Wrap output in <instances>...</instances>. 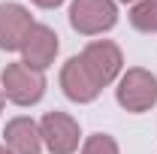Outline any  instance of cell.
I'll return each instance as SVG.
<instances>
[{"label": "cell", "mask_w": 157, "mask_h": 154, "mask_svg": "<svg viewBox=\"0 0 157 154\" xmlns=\"http://www.w3.org/2000/svg\"><path fill=\"white\" fill-rule=\"evenodd\" d=\"M0 85H3L0 88L3 97L18 103V106H33L45 94V76L33 67H27L24 60L21 64H6L3 76H0Z\"/></svg>", "instance_id": "6da1fadb"}, {"label": "cell", "mask_w": 157, "mask_h": 154, "mask_svg": "<svg viewBox=\"0 0 157 154\" xmlns=\"http://www.w3.org/2000/svg\"><path fill=\"white\" fill-rule=\"evenodd\" d=\"M82 60V67L88 70V76L97 82L100 88H106V85H112L121 73V67H124V58H121V48H118L115 42H109V39H97V42H88L85 45V52L78 55Z\"/></svg>", "instance_id": "7a4b0ae2"}, {"label": "cell", "mask_w": 157, "mask_h": 154, "mask_svg": "<svg viewBox=\"0 0 157 154\" xmlns=\"http://www.w3.org/2000/svg\"><path fill=\"white\" fill-rule=\"evenodd\" d=\"M118 103L127 112H148L157 103V79L142 67L127 70L118 82Z\"/></svg>", "instance_id": "3957f363"}, {"label": "cell", "mask_w": 157, "mask_h": 154, "mask_svg": "<svg viewBox=\"0 0 157 154\" xmlns=\"http://www.w3.org/2000/svg\"><path fill=\"white\" fill-rule=\"evenodd\" d=\"M115 21H118L115 0H73V6H70V24L85 37L112 30Z\"/></svg>", "instance_id": "277c9868"}, {"label": "cell", "mask_w": 157, "mask_h": 154, "mask_svg": "<svg viewBox=\"0 0 157 154\" xmlns=\"http://www.w3.org/2000/svg\"><path fill=\"white\" fill-rule=\"evenodd\" d=\"M39 136L52 154H73L78 148V124L67 112H45L39 121Z\"/></svg>", "instance_id": "5b68a950"}, {"label": "cell", "mask_w": 157, "mask_h": 154, "mask_svg": "<svg viewBox=\"0 0 157 154\" xmlns=\"http://www.w3.org/2000/svg\"><path fill=\"white\" fill-rule=\"evenodd\" d=\"M30 27H33V18L21 3H0V48L3 52H18Z\"/></svg>", "instance_id": "8992f818"}, {"label": "cell", "mask_w": 157, "mask_h": 154, "mask_svg": "<svg viewBox=\"0 0 157 154\" xmlns=\"http://www.w3.org/2000/svg\"><path fill=\"white\" fill-rule=\"evenodd\" d=\"M21 55H24L27 67L42 73L45 67H52V60L58 55V33L52 27H45V24H33L27 39H24V45H21Z\"/></svg>", "instance_id": "52a82bcc"}, {"label": "cell", "mask_w": 157, "mask_h": 154, "mask_svg": "<svg viewBox=\"0 0 157 154\" xmlns=\"http://www.w3.org/2000/svg\"><path fill=\"white\" fill-rule=\"evenodd\" d=\"M60 88H63V94L70 100H76V103H91L103 91L97 82L88 76V70L82 67L78 58H70L63 64V70H60Z\"/></svg>", "instance_id": "ba28073f"}, {"label": "cell", "mask_w": 157, "mask_h": 154, "mask_svg": "<svg viewBox=\"0 0 157 154\" xmlns=\"http://www.w3.org/2000/svg\"><path fill=\"white\" fill-rule=\"evenodd\" d=\"M3 139H6V148L12 154H39L42 151V136H39V127L30 121V118H12L3 130Z\"/></svg>", "instance_id": "9c48e42d"}, {"label": "cell", "mask_w": 157, "mask_h": 154, "mask_svg": "<svg viewBox=\"0 0 157 154\" xmlns=\"http://www.w3.org/2000/svg\"><path fill=\"white\" fill-rule=\"evenodd\" d=\"M130 24L142 33H157V0H139L130 9Z\"/></svg>", "instance_id": "30bf717a"}, {"label": "cell", "mask_w": 157, "mask_h": 154, "mask_svg": "<svg viewBox=\"0 0 157 154\" xmlns=\"http://www.w3.org/2000/svg\"><path fill=\"white\" fill-rule=\"evenodd\" d=\"M82 154H118V142L106 133H94V136H88Z\"/></svg>", "instance_id": "8fae6325"}, {"label": "cell", "mask_w": 157, "mask_h": 154, "mask_svg": "<svg viewBox=\"0 0 157 154\" xmlns=\"http://www.w3.org/2000/svg\"><path fill=\"white\" fill-rule=\"evenodd\" d=\"M36 6H42V9H55V6H60L63 0H33Z\"/></svg>", "instance_id": "7c38bea8"}, {"label": "cell", "mask_w": 157, "mask_h": 154, "mask_svg": "<svg viewBox=\"0 0 157 154\" xmlns=\"http://www.w3.org/2000/svg\"><path fill=\"white\" fill-rule=\"evenodd\" d=\"M0 154H12V151H9V148H6V145H0Z\"/></svg>", "instance_id": "4fadbf2b"}, {"label": "cell", "mask_w": 157, "mask_h": 154, "mask_svg": "<svg viewBox=\"0 0 157 154\" xmlns=\"http://www.w3.org/2000/svg\"><path fill=\"white\" fill-rule=\"evenodd\" d=\"M0 109H3V91H0Z\"/></svg>", "instance_id": "5bb4252c"}, {"label": "cell", "mask_w": 157, "mask_h": 154, "mask_svg": "<svg viewBox=\"0 0 157 154\" xmlns=\"http://www.w3.org/2000/svg\"><path fill=\"white\" fill-rule=\"evenodd\" d=\"M121 3H130V0H121Z\"/></svg>", "instance_id": "9a60e30c"}]
</instances>
